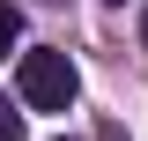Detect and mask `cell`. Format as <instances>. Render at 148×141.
<instances>
[{
	"label": "cell",
	"mask_w": 148,
	"mask_h": 141,
	"mask_svg": "<svg viewBox=\"0 0 148 141\" xmlns=\"http://www.w3.org/2000/svg\"><path fill=\"white\" fill-rule=\"evenodd\" d=\"M45 8H52V0H45Z\"/></svg>",
	"instance_id": "obj_4"
},
{
	"label": "cell",
	"mask_w": 148,
	"mask_h": 141,
	"mask_svg": "<svg viewBox=\"0 0 148 141\" xmlns=\"http://www.w3.org/2000/svg\"><path fill=\"white\" fill-rule=\"evenodd\" d=\"M15 45H22V15H15V8H8V0H0V59L15 52Z\"/></svg>",
	"instance_id": "obj_2"
},
{
	"label": "cell",
	"mask_w": 148,
	"mask_h": 141,
	"mask_svg": "<svg viewBox=\"0 0 148 141\" xmlns=\"http://www.w3.org/2000/svg\"><path fill=\"white\" fill-rule=\"evenodd\" d=\"M15 89L30 111H74V97H82V74H74V59L59 52V45H37V52L15 59Z\"/></svg>",
	"instance_id": "obj_1"
},
{
	"label": "cell",
	"mask_w": 148,
	"mask_h": 141,
	"mask_svg": "<svg viewBox=\"0 0 148 141\" xmlns=\"http://www.w3.org/2000/svg\"><path fill=\"white\" fill-rule=\"evenodd\" d=\"M0 141H22V111L8 104V97H0Z\"/></svg>",
	"instance_id": "obj_3"
}]
</instances>
